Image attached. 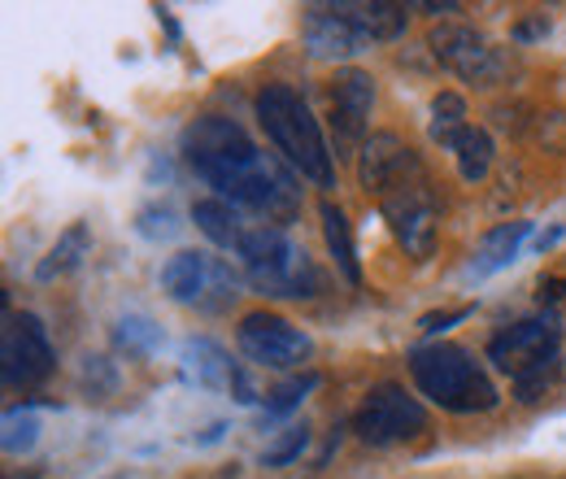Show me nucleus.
I'll return each instance as SVG.
<instances>
[{"instance_id":"1","label":"nucleus","mask_w":566,"mask_h":479,"mask_svg":"<svg viewBox=\"0 0 566 479\" xmlns=\"http://www.w3.org/2000/svg\"><path fill=\"white\" fill-rule=\"evenodd\" d=\"M253 114H258L266 139L275 144V153L301 179H310L323 192L336 188V148L327 144L323 123L314 118L310 101L292 83H266L253 96Z\"/></svg>"},{"instance_id":"2","label":"nucleus","mask_w":566,"mask_h":479,"mask_svg":"<svg viewBox=\"0 0 566 479\" xmlns=\"http://www.w3.org/2000/svg\"><path fill=\"white\" fill-rule=\"evenodd\" d=\"M419 397L444 414H493L501 406V388L489 366L458 341H427L406 357Z\"/></svg>"},{"instance_id":"3","label":"nucleus","mask_w":566,"mask_h":479,"mask_svg":"<svg viewBox=\"0 0 566 479\" xmlns=\"http://www.w3.org/2000/svg\"><path fill=\"white\" fill-rule=\"evenodd\" d=\"M201 179L222 201L262 214L271 227H287L301 209V188L292 179V166L275 162L262 148H253L244 157H231V162H218L210 170H201Z\"/></svg>"},{"instance_id":"4","label":"nucleus","mask_w":566,"mask_h":479,"mask_svg":"<svg viewBox=\"0 0 566 479\" xmlns=\"http://www.w3.org/2000/svg\"><path fill=\"white\" fill-rule=\"evenodd\" d=\"M244 262V279L253 292L262 296H287V301H301V296H314L323 292V271L310 262V253L271 222H253L240 253Z\"/></svg>"},{"instance_id":"5","label":"nucleus","mask_w":566,"mask_h":479,"mask_svg":"<svg viewBox=\"0 0 566 479\" xmlns=\"http://www.w3.org/2000/svg\"><path fill=\"white\" fill-rule=\"evenodd\" d=\"M427 431V406L406 393L397 379H379L366 388V397L354 410V436L370 449H397L410 445Z\"/></svg>"},{"instance_id":"6","label":"nucleus","mask_w":566,"mask_h":479,"mask_svg":"<svg viewBox=\"0 0 566 479\" xmlns=\"http://www.w3.org/2000/svg\"><path fill=\"white\" fill-rule=\"evenodd\" d=\"M161 292L175 305H197V310H227L240 296V274L231 271L222 258H210L201 249H179L161 267Z\"/></svg>"},{"instance_id":"7","label":"nucleus","mask_w":566,"mask_h":479,"mask_svg":"<svg viewBox=\"0 0 566 479\" xmlns=\"http://www.w3.org/2000/svg\"><path fill=\"white\" fill-rule=\"evenodd\" d=\"M427 53L449 74H458L475 87H496L510 70V53L496 49L493 40L471 22H436L431 35H427Z\"/></svg>"},{"instance_id":"8","label":"nucleus","mask_w":566,"mask_h":479,"mask_svg":"<svg viewBox=\"0 0 566 479\" xmlns=\"http://www.w3.org/2000/svg\"><path fill=\"white\" fill-rule=\"evenodd\" d=\"M235 344L253 366L280 371V375H301V366L314 357L310 332H301L292 319H283L275 310H249L235 323Z\"/></svg>"},{"instance_id":"9","label":"nucleus","mask_w":566,"mask_h":479,"mask_svg":"<svg viewBox=\"0 0 566 479\" xmlns=\"http://www.w3.org/2000/svg\"><path fill=\"white\" fill-rule=\"evenodd\" d=\"M57 371V348L49 341V327L31 310H9L0 332V375L4 388H40Z\"/></svg>"},{"instance_id":"10","label":"nucleus","mask_w":566,"mask_h":479,"mask_svg":"<svg viewBox=\"0 0 566 479\" xmlns=\"http://www.w3.org/2000/svg\"><path fill=\"white\" fill-rule=\"evenodd\" d=\"M375 114V74L361 66H336L327 79V127L336 136V157H357Z\"/></svg>"},{"instance_id":"11","label":"nucleus","mask_w":566,"mask_h":479,"mask_svg":"<svg viewBox=\"0 0 566 479\" xmlns=\"http://www.w3.org/2000/svg\"><path fill=\"white\" fill-rule=\"evenodd\" d=\"M379 214H384V222L392 227L397 244H401L415 262H427V258L436 253V244H440V197H436V188H431L427 175L415 179L410 188L384 197V201H379Z\"/></svg>"},{"instance_id":"12","label":"nucleus","mask_w":566,"mask_h":479,"mask_svg":"<svg viewBox=\"0 0 566 479\" xmlns=\"http://www.w3.org/2000/svg\"><path fill=\"white\" fill-rule=\"evenodd\" d=\"M423 175H427L423 157L397 136V132H375V136L361 144V153H357V184L375 201L410 188Z\"/></svg>"},{"instance_id":"13","label":"nucleus","mask_w":566,"mask_h":479,"mask_svg":"<svg viewBox=\"0 0 566 479\" xmlns=\"http://www.w3.org/2000/svg\"><path fill=\"white\" fill-rule=\"evenodd\" d=\"M549 357H563V327H558L554 314L518 319V323L501 327L493 341H489V362H493L501 375H510V379L527 375L532 366H541Z\"/></svg>"},{"instance_id":"14","label":"nucleus","mask_w":566,"mask_h":479,"mask_svg":"<svg viewBox=\"0 0 566 479\" xmlns=\"http://www.w3.org/2000/svg\"><path fill=\"white\" fill-rule=\"evenodd\" d=\"M301 40L314 62H345L357 58L370 40L354 27L345 4H305L301 9Z\"/></svg>"},{"instance_id":"15","label":"nucleus","mask_w":566,"mask_h":479,"mask_svg":"<svg viewBox=\"0 0 566 479\" xmlns=\"http://www.w3.org/2000/svg\"><path fill=\"white\" fill-rule=\"evenodd\" d=\"M179 148H184V162L201 175V170H210L218 162H231V157L253 153L258 144L244 136L240 123H231V118H222V114H206V118H197V123L184 127Z\"/></svg>"},{"instance_id":"16","label":"nucleus","mask_w":566,"mask_h":479,"mask_svg":"<svg viewBox=\"0 0 566 479\" xmlns=\"http://www.w3.org/2000/svg\"><path fill=\"white\" fill-rule=\"evenodd\" d=\"M192 222H197V231L218 244V249H227V253H240V244H244V236H249V227L253 222H244V214L231 206V201H222V197H206V201H197L192 206Z\"/></svg>"},{"instance_id":"17","label":"nucleus","mask_w":566,"mask_h":479,"mask_svg":"<svg viewBox=\"0 0 566 479\" xmlns=\"http://www.w3.org/2000/svg\"><path fill=\"white\" fill-rule=\"evenodd\" d=\"M184 366L188 375L201 384V388H213V393H231L235 388V375L244 371L240 362H231V353L213 341H188L184 344Z\"/></svg>"},{"instance_id":"18","label":"nucleus","mask_w":566,"mask_h":479,"mask_svg":"<svg viewBox=\"0 0 566 479\" xmlns=\"http://www.w3.org/2000/svg\"><path fill=\"white\" fill-rule=\"evenodd\" d=\"M318 222H323V240H327V253H332L336 271L357 288V283H361V262H357V240H354L349 214L336 206L332 197H323V201H318Z\"/></svg>"},{"instance_id":"19","label":"nucleus","mask_w":566,"mask_h":479,"mask_svg":"<svg viewBox=\"0 0 566 479\" xmlns=\"http://www.w3.org/2000/svg\"><path fill=\"white\" fill-rule=\"evenodd\" d=\"M527 236H532V222H523V218L489 227V231H484V240H480V249H475L471 274H475V279H484V274H493V271H505V267L518 258V249H523V240H527Z\"/></svg>"},{"instance_id":"20","label":"nucleus","mask_w":566,"mask_h":479,"mask_svg":"<svg viewBox=\"0 0 566 479\" xmlns=\"http://www.w3.org/2000/svg\"><path fill=\"white\" fill-rule=\"evenodd\" d=\"M345 13L354 18V27L370 40V44L401 40L406 27H410L406 4H392V0H354V4H345Z\"/></svg>"},{"instance_id":"21","label":"nucleus","mask_w":566,"mask_h":479,"mask_svg":"<svg viewBox=\"0 0 566 479\" xmlns=\"http://www.w3.org/2000/svg\"><path fill=\"white\" fill-rule=\"evenodd\" d=\"M87 253H92V227H87V222H71V227L57 236V244L44 253V262L35 267V279H40V283H53V279H62V274L78 271Z\"/></svg>"},{"instance_id":"22","label":"nucleus","mask_w":566,"mask_h":479,"mask_svg":"<svg viewBox=\"0 0 566 479\" xmlns=\"http://www.w3.org/2000/svg\"><path fill=\"white\" fill-rule=\"evenodd\" d=\"M471 110H467V101L458 96V92H436V101H431V123H427V136L431 144H440V148H458V139L471 132Z\"/></svg>"},{"instance_id":"23","label":"nucleus","mask_w":566,"mask_h":479,"mask_svg":"<svg viewBox=\"0 0 566 479\" xmlns=\"http://www.w3.org/2000/svg\"><path fill=\"white\" fill-rule=\"evenodd\" d=\"M453 157H458V175H462V179L475 188V184H484V179H489V170H493L496 144H493V136H489L484 127H471L467 136L458 139Z\"/></svg>"},{"instance_id":"24","label":"nucleus","mask_w":566,"mask_h":479,"mask_svg":"<svg viewBox=\"0 0 566 479\" xmlns=\"http://www.w3.org/2000/svg\"><path fill=\"white\" fill-rule=\"evenodd\" d=\"M161 327L148 319V314H127V319H118V327H114V344L123 348V353H132V357H148V353H157L161 348Z\"/></svg>"},{"instance_id":"25","label":"nucleus","mask_w":566,"mask_h":479,"mask_svg":"<svg viewBox=\"0 0 566 479\" xmlns=\"http://www.w3.org/2000/svg\"><path fill=\"white\" fill-rule=\"evenodd\" d=\"M314 388H318V375H314V371H305V375H287V379H280V384L262 397V406H266L271 418H283V414L301 410V402H305Z\"/></svg>"},{"instance_id":"26","label":"nucleus","mask_w":566,"mask_h":479,"mask_svg":"<svg viewBox=\"0 0 566 479\" xmlns=\"http://www.w3.org/2000/svg\"><path fill=\"white\" fill-rule=\"evenodd\" d=\"M558 379H563V357H549V362H541V366H532L527 375L514 379V402L518 406H536V402H545L554 393Z\"/></svg>"},{"instance_id":"27","label":"nucleus","mask_w":566,"mask_h":479,"mask_svg":"<svg viewBox=\"0 0 566 479\" xmlns=\"http://www.w3.org/2000/svg\"><path fill=\"white\" fill-rule=\"evenodd\" d=\"M305 445H310V427H305V423L283 427L280 436L262 449V467H266V471H283V467H292V462L305 454Z\"/></svg>"},{"instance_id":"28","label":"nucleus","mask_w":566,"mask_h":479,"mask_svg":"<svg viewBox=\"0 0 566 479\" xmlns=\"http://www.w3.org/2000/svg\"><path fill=\"white\" fill-rule=\"evenodd\" d=\"M78 388L92 397V402H105L118 393V366L109 357H83V371H78Z\"/></svg>"},{"instance_id":"29","label":"nucleus","mask_w":566,"mask_h":479,"mask_svg":"<svg viewBox=\"0 0 566 479\" xmlns=\"http://www.w3.org/2000/svg\"><path fill=\"white\" fill-rule=\"evenodd\" d=\"M35 440H40V418L31 410H18V406H13V410L4 414V454H9V458L31 454Z\"/></svg>"},{"instance_id":"30","label":"nucleus","mask_w":566,"mask_h":479,"mask_svg":"<svg viewBox=\"0 0 566 479\" xmlns=\"http://www.w3.org/2000/svg\"><path fill=\"white\" fill-rule=\"evenodd\" d=\"M136 231H140L144 240H170V236L179 231V222H175V214L166 206H148V209H140V218H136Z\"/></svg>"},{"instance_id":"31","label":"nucleus","mask_w":566,"mask_h":479,"mask_svg":"<svg viewBox=\"0 0 566 479\" xmlns=\"http://www.w3.org/2000/svg\"><path fill=\"white\" fill-rule=\"evenodd\" d=\"M471 314H475V305H458V310H431V314H423V319H419V336L436 341L440 332H449V327L467 323Z\"/></svg>"},{"instance_id":"32","label":"nucleus","mask_w":566,"mask_h":479,"mask_svg":"<svg viewBox=\"0 0 566 479\" xmlns=\"http://www.w3.org/2000/svg\"><path fill=\"white\" fill-rule=\"evenodd\" d=\"M536 35H549V18L541 13L536 22H523V27H514V40L518 44H527V40H536Z\"/></svg>"},{"instance_id":"33","label":"nucleus","mask_w":566,"mask_h":479,"mask_svg":"<svg viewBox=\"0 0 566 479\" xmlns=\"http://www.w3.org/2000/svg\"><path fill=\"white\" fill-rule=\"evenodd\" d=\"M545 296H549V301L566 296V279H545V283H541V301H545Z\"/></svg>"},{"instance_id":"34","label":"nucleus","mask_w":566,"mask_h":479,"mask_svg":"<svg viewBox=\"0 0 566 479\" xmlns=\"http://www.w3.org/2000/svg\"><path fill=\"white\" fill-rule=\"evenodd\" d=\"M563 240V227H554V231H545V236H536V253H549L554 244Z\"/></svg>"},{"instance_id":"35","label":"nucleus","mask_w":566,"mask_h":479,"mask_svg":"<svg viewBox=\"0 0 566 479\" xmlns=\"http://www.w3.org/2000/svg\"><path fill=\"white\" fill-rule=\"evenodd\" d=\"M222 431H227V427H222V423H213V427H206V431H201V445H210V440H218V436H222Z\"/></svg>"}]
</instances>
